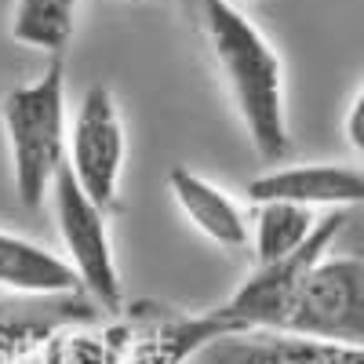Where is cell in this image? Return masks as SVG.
<instances>
[{"label": "cell", "mask_w": 364, "mask_h": 364, "mask_svg": "<svg viewBox=\"0 0 364 364\" xmlns=\"http://www.w3.org/2000/svg\"><path fill=\"white\" fill-rule=\"evenodd\" d=\"M328 211H314L288 200H269L255 204L252 215V255L255 266H273L281 259H291L310 245V237L321 230Z\"/></svg>", "instance_id": "12"}, {"label": "cell", "mask_w": 364, "mask_h": 364, "mask_svg": "<svg viewBox=\"0 0 364 364\" xmlns=\"http://www.w3.org/2000/svg\"><path fill=\"white\" fill-rule=\"evenodd\" d=\"M168 193L178 208V215L186 219L204 240H211L223 252H240L252 245V219L240 208L233 193H226L219 182H211L190 168H171L168 175Z\"/></svg>", "instance_id": "9"}, {"label": "cell", "mask_w": 364, "mask_h": 364, "mask_svg": "<svg viewBox=\"0 0 364 364\" xmlns=\"http://www.w3.org/2000/svg\"><path fill=\"white\" fill-rule=\"evenodd\" d=\"M124 164H128V132L124 120H120L117 95L106 84H91L70 120V171L91 200L113 211L120 197Z\"/></svg>", "instance_id": "5"}, {"label": "cell", "mask_w": 364, "mask_h": 364, "mask_svg": "<svg viewBox=\"0 0 364 364\" xmlns=\"http://www.w3.org/2000/svg\"><path fill=\"white\" fill-rule=\"evenodd\" d=\"M80 0H15L8 33L15 44L63 58L73 41Z\"/></svg>", "instance_id": "13"}, {"label": "cell", "mask_w": 364, "mask_h": 364, "mask_svg": "<svg viewBox=\"0 0 364 364\" xmlns=\"http://www.w3.org/2000/svg\"><path fill=\"white\" fill-rule=\"evenodd\" d=\"M248 200H288L314 211L364 208V164H273L248 182Z\"/></svg>", "instance_id": "7"}, {"label": "cell", "mask_w": 364, "mask_h": 364, "mask_svg": "<svg viewBox=\"0 0 364 364\" xmlns=\"http://www.w3.org/2000/svg\"><path fill=\"white\" fill-rule=\"evenodd\" d=\"M48 204L55 211L58 237H63V255L73 262L84 295L102 314L117 317L124 310V281H120V266L109 237V211L80 190L70 164L58 175Z\"/></svg>", "instance_id": "4"}, {"label": "cell", "mask_w": 364, "mask_h": 364, "mask_svg": "<svg viewBox=\"0 0 364 364\" xmlns=\"http://www.w3.org/2000/svg\"><path fill=\"white\" fill-rule=\"evenodd\" d=\"M41 360H44V353H41ZM44 364H48V360H44Z\"/></svg>", "instance_id": "17"}, {"label": "cell", "mask_w": 364, "mask_h": 364, "mask_svg": "<svg viewBox=\"0 0 364 364\" xmlns=\"http://www.w3.org/2000/svg\"><path fill=\"white\" fill-rule=\"evenodd\" d=\"M204 44L255 154L273 168L291 154L284 58L233 0H197Z\"/></svg>", "instance_id": "2"}, {"label": "cell", "mask_w": 364, "mask_h": 364, "mask_svg": "<svg viewBox=\"0 0 364 364\" xmlns=\"http://www.w3.org/2000/svg\"><path fill=\"white\" fill-rule=\"evenodd\" d=\"M95 321H102V310L87 295L22 299L0 291V364H22L29 357H41L66 328Z\"/></svg>", "instance_id": "6"}, {"label": "cell", "mask_w": 364, "mask_h": 364, "mask_svg": "<svg viewBox=\"0 0 364 364\" xmlns=\"http://www.w3.org/2000/svg\"><path fill=\"white\" fill-rule=\"evenodd\" d=\"M0 291L22 299L84 295L77 269L63 252L11 230H0Z\"/></svg>", "instance_id": "10"}, {"label": "cell", "mask_w": 364, "mask_h": 364, "mask_svg": "<svg viewBox=\"0 0 364 364\" xmlns=\"http://www.w3.org/2000/svg\"><path fill=\"white\" fill-rule=\"evenodd\" d=\"M233 4H237V8H245V4H259V0H233Z\"/></svg>", "instance_id": "16"}, {"label": "cell", "mask_w": 364, "mask_h": 364, "mask_svg": "<svg viewBox=\"0 0 364 364\" xmlns=\"http://www.w3.org/2000/svg\"><path fill=\"white\" fill-rule=\"evenodd\" d=\"M223 364H364V343L310 336H240L223 343Z\"/></svg>", "instance_id": "11"}, {"label": "cell", "mask_w": 364, "mask_h": 364, "mask_svg": "<svg viewBox=\"0 0 364 364\" xmlns=\"http://www.w3.org/2000/svg\"><path fill=\"white\" fill-rule=\"evenodd\" d=\"M350 211H328L310 245L273 266H255L219 317L230 339L240 336H310L364 343V262L331 255Z\"/></svg>", "instance_id": "1"}, {"label": "cell", "mask_w": 364, "mask_h": 364, "mask_svg": "<svg viewBox=\"0 0 364 364\" xmlns=\"http://www.w3.org/2000/svg\"><path fill=\"white\" fill-rule=\"evenodd\" d=\"M0 128L8 142L11 182L22 208L37 211L70 164V106H66V63H51L0 99Z\"/></svg>", "instance_id": "3"}, {"label": "cell", "mask_w": 364, "mask_h": 364, "mask_svg": "<svg viewBox=\"0 0 364 364\" xmlns=\"http://www.w3.org/2000/svg\"><path fill=\"white\" fill-rule=\"evenodd\" d=\"M343 135H346L350 149L364 161V80H360L357 95H353V99H350V106H346V117H343Z\"/></svg>", "instance_id": "15"}, {"label": "cell", "mask_w": 364, "mask_h": 364, "mask_svg": "<svg viewBox=\"0 0 364 364\" xmlns=\"http://www.w3.org/2000/svg\"><path fill=\"white\" fill-rule=\"evenodd\" d=\"M135 339V321H95L66 328L48 350V364H124Z\"/></svg>", "instance_id": "14"}, {"label": "cell", "mask_w": 364, "mask_h": 364, "mask_svg": "<svg viewBox=\"0 0 364 364\" xmlns=\"http://www.w3.org/2000/svg\"><path fill=\"white\" fill-rule=\"evenodd\" d=\"M135 339L124 357V364H190L211 346H223L230 331L219 317V310H200V314H135Z\"/></svg>", "instance_id": "8"}]
</instances>
